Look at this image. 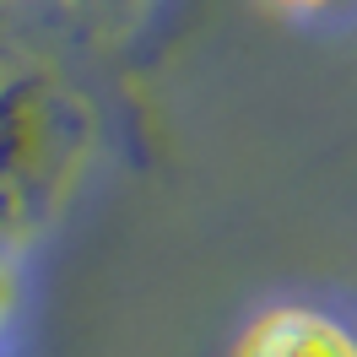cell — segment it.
Instances as JSON below:
<instances>
[{
  "instance_id": "1",
  "label": "cell",
  "mask_w": 357,
  "mask_h": 357,
  "mask_svg": "<svg viewBox=\"0 0 357 357\" xmlns=\"http://www.w3.org/2000/svg\"><path fill=\"white\" fill-rule=\"evenodd\" d=\"M87 152V103L22 44L0 49V266L44 233Z\"/></svg>"
},
{
  "instance_id": "2",
  "label": "cell",
  "mask_w": 357,
  "mask_h": 357,
  "mask_svg": "<svg viewBox=\"0 0 357 357\" xmlns=\"http://www.w3.org/2000/svg\"><path fill=\"white\" fill-rule=\"evenodd\" d=\"M233 357H357V331L331 309L276 303L244 325Z\"/></svg>"
},
{
  "instance_id": "3",
  "label": "cell",
  "mask_w": 357,
  "mask_h": 357,
  "mask_svg": "<svg viewBox=\"0 0 357 357\" xmlns=\"http://www.w3.org/2000/svg\"><path fill=\"white\" fill-rule=\"evenodd\" d=\"M282 6H298V11H319V6H335V0H282Z\"/></svg>"
}]
</instances>
